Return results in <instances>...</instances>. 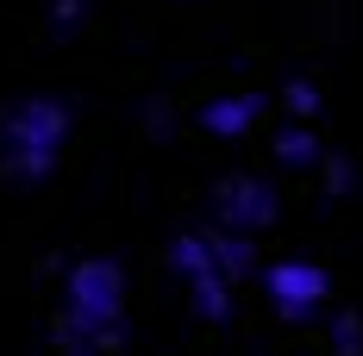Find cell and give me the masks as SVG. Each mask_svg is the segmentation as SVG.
Returning <instances> with one entry per match:
<instances>
[{"label":"cell","instance_id":"52a82bcc","mask_svg":"<svg viewBox=\"0 0 363 356\" xmlns=\"http://www.w3.org/2000/svg\"><path fill=\"white\" fill-rule=\"evenodd\" d=\"M213 244V263L219 275L238 287V282H263V263H257V238H238V231H207Z\"/></svg>","mask_w":363,"mask_h":356},{"label":"cell","instance_id":"9c48e42d","mask_svg":"<svg viewBox=\"0 0 363 356\" xmlns=\"http://www.w3.org/2000/svg\"><path fill=\"white\" fill-rule=\"evenodd\" d=\"M282 107H289V119H294V125H307V119L326 107V101H320V88H313L307 75H294V81H282Z\"/></svg>","mask_w":363,"mask_h":356},{"label":"cell","instance_id":"30bf717a","mask_svg":"<svg viewBox=\"0 0 363 356\" xmlns=\"http://www.w3.org/2000/svg\"><path fill=\"white\" fill-rule=\"evenodd\" d=\"M326 344H332V356H363V319L357 313H338L326 325Z\"/></svg>","mask_w":363,"mask_h":356},{"label":"cell","instance_id":"4fadbf2b","mask_svg":"<svg viewBox=\"0 0 363 356\" xmlns=\"http://www.w3.org/2000/svg\"><path fill=\"white\" fill-rule=\"evenodd\" d=\"M88 25V0H50V32L57 38H69Z\"/></svg>","mask_w":363,"mask_h":356},{"label":"cell","instance_id":"5bb4252c","mask_svg":"<svg viewBox=\"0 0 363 356\" xmlns=\"http://www.w3.org/2000/svg\"><path fill=\"white\" fill-rule=\"evenodd\" d=\"M57 356H75V350H57Z\"/></svg>","mask_w":363,"mask_h":356},{"label":"cell","instance_id":"3957f363","mask_svg":"<svg viewBox=\"0 0 363 356\" xmlns=\"http://www.w3.org/2000/svg\"><path fill=\"white\" fill-rule=\"evenodd\" d=\"M169 269H176L182 287H188L194 319H207V325H225V319H232V282L219 275L207 231H182L176 244H169Z\"/></svg>","mask_w":363,"mask_h":356},{"label":"cell","instance_id":"5b68a950","mask_svg":"<svg viewBox=\"0 0 363 356\" xmlns=\"http://www.w3.org/2000/svg\"><path fill=\"white\" fill-rule=\"evenodd\" d=\"M263 294H269V306L282 319L301 325L332 300V275L320 263H307V256H282V263H263Z\"/></svg>","mask_w":363,"mask_h":356},{"label":"cell","instance_id":"ba28073f","mask_svg":"<svg viewBox=\"0 0 363 356\" xmlns=\"http://www.w3.org/2000/svg\"><path fill=\"white\" fill-rule=\"evenodd\" d=\"M269 150H276V163H282V169H320V163H326L320 132H313V125H294V119L276 132V144H269Z\"/></svg>","mask_w":363,"mask_h":356},{"label":"cell","instance_id":"8992f818","mask_svg":"<svg viewBox=\"0 0 363 356\" xmlns=\"http://www.w3.org/2000/svg\"><path fill=\"white\" fill-rule=\"evenodd\" d=\"M257 119H263V94H213L207 107H201V132L207 138H245L257 132Z\"/></svg>","mask_w":363,"mask_h":356},{"label":"cell","instance_id":"277c9868","mask_svg":"<svg viewBox=\"0 0 363 356\" xmlns=\"http://www.w3.org/2000/svg\"><path fill=\"white\" fill-rule=\"evenodd\" d=\"M213 231H238V238H257V231H269L276 213H282V194H276V181L263 176H219L213 181Z\"/></svg>","mask_w":363,"mask_h":356},{"label":"cell","instance_id":"7c38bea8","mask_svg":"<svg viewBox=\"0 0 363 356\" xmlns=\"http://www.w3.org/2000/svg\"><path fill=\"white\" fill-rule=\"evenodd\" d=\"M138 119H145V138L150 144H169V138H176V113H169V101H145Z\"/></svg>","mask_w":363,"mask_h":356},{"label":"cell","instance_id":"8fae6325","mask_svg":"<svg viewBox=\"0 0 363 356\" xmlns=\"http://www.w3.org/2000/svg\"><path fill=\"white\" fill-rule=\"evenodd\" d=\"M320 181H326L332 200H345V194H357V163H351V156H326V163H320Z\"/></svg>","mask_w":363,"mask_h":356},{"label":"cell","instance_id":"6da1fadb","mask_svg":"<svg viewBox=\"0 0 363 356\" xmlns=\"http://www.w3.org/2000/svg\"><path fill=\"white\" fill-rule=\"evenodd\" d=\"M57 350L113 356L125 344V263L119 256H75L63 269V306L50 319Z\"/></svg>","mask_w":363,"mask_h":356},{"label":"cell","instance_id":"7a4b0ae2","mask_svg":"<svg viewBox=\"0 0 363 356\" xmlns=\"http://www.w3.org/2000/svg\"><path fill=\"white\" fill-rule=\"evenodd\" d=\"M69 101L57 94H19L0 107V176L13 188H44L69 150Z\"/></svg>","mask_w":363,"mask_h":356}]
</instances>
